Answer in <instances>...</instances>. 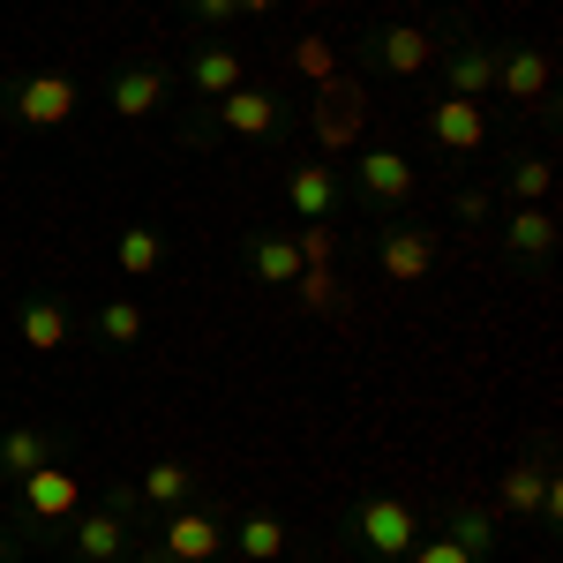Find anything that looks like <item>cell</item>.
Wrapping results in <instances>:
<instances>
[{
    "label": "cell",
    "instance_id": "obj_1",
    "mask_svg": "<svg viewBox=\"0 0 563 563\" xmlns=\"http://www.w3.org/2000/svg\"><path fill=\"white\" fill-rule=\"evenodd\" d=\"M346 533H353V549H361L368 563H398L413 541H421V519H413L406 496H384V488H376V496H361V504L346 511Z\"/></svg>",
    "mask_w": 563,
    "mask_h": 563
},
{
    "label": "cell",
    "instance_id": "obj_2",
    "mask_svg": "<svg viewBox=\"0 0 563 563\" xmlns=\"http://www.w3.org/2000/svg\"><path fill=\"white\" fill-rule=\"evenodd\" d=\"M308 129H316L323 151H339V158H346L353 143H361V129H368V98H361V84H353V76H323Z\"/></svg>",
    "mask_w": 563,
    "mask_h": 563
},
{
    "label": "cell",
    "instance_id": "obj_3",
    "mask_svg": "<svg viewBox=\"0 0 563 563\" xmlns=\"http://www.w3.org/2000/svg\"><path fill=\"white\" fill-rule=\"evenodd\" d=\"M76 106H84V90H76V76H60V68L8 84V113H15L23 129H68V113H76Z\"/></svg>",
    "mask_w": 563,
    "mask_h": 563
},
{
    "label": "cell",
    "instance_id": "obj_4",
    "mask_svg": "<svg viewBox=\"0 0 563 563\" xmlns=\"http://www.w3.org/2000/svg\"><path fill=\"white\" fill-rule=\"evenodd\" d=\"M353 188H361V203L390 225V218L406 211V196H413V158H406V151H361V158H353Z\"/></svg>",
    "mask_w": 563,
    "mask_h": 563
},
{
    "label": "cell",
    "instance_id": "obj_5",
    "mask_svg": "<svg viewBox=\"0 0 563 563\" xmlns=\"http://www.w3.org/2000/svg\"><path fill=\"white\" fill-rule=\"evenodd\" d=\"M496 90H504L511 106L549 113V90H556V60H549V45H496Z\"/></svg>",
    "mask_w": 563,
    "mask_h": 563
},
{
    "label": "cell",
    "instance_id": "obj_6",
    "mask_svg": "<svg viewBox=\"0 0 563 563\" xmlns=\"http://www.w3.org/2000/svg\"><path fill=\"white\" fill-rule=\"evenodd\" d=\"M496 511H504V519H541V526H556V519H563V488L549 481V466H541V459H519V466L504 474V488H496Z\"/></svg>",
    "mask_w": 563,
    "mask_h": 563
},
{
    "label": "cell",
    "instance_id": "obj_7",
    "mask_svg": "<svg viewBox=\"0 0 563 563\" xmlns=\"http://www.w3.org/2000/svg\"><path fill=\"white\" fill-rule=\"evenodd\" d=\"M443 256V241H435V225H384V241H376V271H384L390 286H421Z\"/></svg>",
    "mask_w": 563,
    "mask_h": 563
},
{
    "label": "cell",
    "instance_id": "obj_8",
    "mask_svg": "<svg viewBox=\"0 0 563 563\" xmlns=\"http://www.w3.org/2000/svg\"><path fill=\"white\" fill-rule=\"evenodd\" d=\"M158 549H166L174 563H218V549H225V519L203 511V504H180V511L158 519Z\"/></svg>",
    "mask_w": 563,
    "mask_h": 563
},
{
    "label": "cell",
    "instance_id": "obj_9",
    "mask_svg": "<svg viewBox=\"0 0 563 563\" xmlns=\"http://www.w3.org/2000/svg\"><path fill=\"white\" fill-rule=\"evenodd\" d=\"M166 98H174L166 60H129V68H113V84H106V106H113L121 121H151Z\"/></svg>",
    "mask_w": 563,
    "mask_h": 563
},
{
    "label": "cell",
    "instance_id": "obj_10",
    "mask_svg": "<svg viewBox=\"0 0 563 563\" xmlns=\"http://www.w3.org/2000/svg\"><path fill=\"white\" fill-rule=\"evenodd\" d=\"M211 121H218L225 135H249V143H263V135L286 129V106H278V90L241 84V90H225V98L211 106Z\"/></svg>",
    "mask_w": 563,
    "mask_h": 563
},
{
    "label": "cell",
    "instance_id": "obj_11",
    "mask_svg": "<svg viewBox=\"0 0 563 563\" xmlns=\"http://www.w3.org/2000/svg\"><path fill=\"white\" fill-rule=\"evenodd\" d=\"M23 511H31L38 526H68L76 511H84V474L45 459L38 474H23Z\"/></svg>",
    "mask_w": 563,
    "mask_h": 563
},
{
    "label": "cell",
    "instance_id": "obj_12",
    "mask_svg": "<svg viewBox=\"0 0 563 563\" xmlns=\"http://www.w3.org/2000/svg\"><path fill=\"white\" fill-rule=\"evenodd\" d=\"M68 541H76V563H121L135 549V519H121L113 504H98V511L68 519Z\"/></svg>",
    "mask_w": 563,
    "mask_h": 563
},
{
    "label": "cell",
    "instance_id": "obj_13",
    "mask_svg": "<svg viewBox=\"0 0 563 563\" xmlns=\"http://www.w3.org/2000/svg\"><path fill=\"white\" fill-rule=\"evenodd\" d=\"M429 143L451 151V158H474L481 143H488V106L481 98H443V106H429Z\"/></svg>",
    "mask_w": 563,
    "mask_h": 563
},
{
    "label": "cell",
    "instance_id": "obj_14",
    "mask_svg": "<svg viewBox=\"0 0 563 563\" xmlns=\"http://www.w3.org/2000/svg\"><path fill=\"white\" fill-rule=\"evenodd\" d=\"M435 31H421V23H384L376 38H368V60L384 68V76H421V68H435Z\"/></svg>",
    "mask_w": 563,
    "mask_h": 563
},
{
    "label": "cell",
    "instance_id": "obj_15",
    "mask_svg": "<svg viewBox=\"0 0 563 563\" xmlns=\"http://www.w3.org/2000/svg\"><path fill=\"white\" fill-rule=\"evenodd\" d=\"M286 211L301 225H331V211H339V166H323V158L286 166Z\"/></svg>",
    "mask_w": 563,
    "mask_h": 563
},
{
    "label": "cell",
    "instance_id": "obj_16",
    "mask_svg": "<svg viewBox=\"0 0 563 563\" xmlns=\"http://www.w3.org/2000/svg\"><path fill=\"white\" fill-rule=\"evenodd\" d=\"M435 60H443V84H451V98H496V45L466 38V45H443Z\"/></svg>",
    "mask_w": 563,
    "mask_h": 563
},
{
    "label": "cell",
    "instance_id": "obj_17",
    "mask_svg": "<svg viewBox=\"0 0 563 563\" xmlns=\"http://www.w3.org/2000/svg\"><path fill=\"white\" fill-rule=\"evenodd\" d=\"M249 84V60H241V53H233V45H196V53H188V90H196V98H203V106H218V98H225V90H241Z\"/></svg>",
    "mask_w": 563,
    "mask_h": 563
},
{
    "label": "cell",
    "instance_id": "obj_18",
    "mask_svg": "<svg viewBox=\"0 0 563 563\" xmlns=\"http://www.w3.org/2000/svg\"><path fill=\"white\" fill-rule=\"evenodd\" d=\"M504 256L511 263H549L556 256V218L541 211V203H511V218H504Z\"/></svg>",
    "mask_w": 563,
    "mask_h": 563
},
{
    "label": "cell",
    "instance_id": "obj_19",
    "mask_svg": "<svg viewBox=\"0 0 563 563\" xmlns=\"http://www.w3.org/2000/svg\"><path fill=\"white\" fill-rule=\"evenodd\" d=\"M68 331H76V323H68V308L53 301V294H38V301L15 308V339H23L31 353H60V346H68Z\"/></svg>",
    "mask_w": 563,
    "mask_h": 563
},
{
    "label": "cell",
    "instance_id": "obj_20",
    "mask_svg": "<svg viewBox=\"0 0 563 563\" xmlns=\"http://www.w3.org/2000/svg\"><path fill=\"white\" fill-rule=\"evenodd\" d=\"M474 563H496V533H504V511L496 504H451V526H443Z\"/></svg>",
    "mask_w": 563,
    "mask_h": 563
},
{
    "label": "cell",
    "instance_id": "obj_21",
    "mask_svg": "<svg viewBox=\"0 0 563 563\" xmlns=\"http://www.w3.org/2000/svg\"><path fill=\"white\" fill-rule=\"evenodd\" d=\"M225 541L249 563H278L286 556V519H278V511H241V519L225 526Z\"/></svg>",
    "mask_w": 563,
    "mask_h": 563
},
{
    "label": "cell",
    "instance_id": "obj_22",
    "mask_svg": "<svg viewBox=\"0 0 563 563\" xmlns=\"http://www.w3.org/2000/svg\"><path fill=\"white\" fill-rule=\"evenodd\" d=\"M196 488H203V481H196V466H188V459H158V466L143 474V488H135V496H143L151 511H180V504H196Z\"/></svg>",
    "mask_w": 563,
    "mask_h": 563
},
{
    "label": "cell",
    "instance_id": "obj_23",
    "mask_svg": "<svg viewBox=\"0 0 563 563\" xmlns=\"http://www.w3.org/2000/svg\"><path fill=\"white\" fill-rule=\"evenodd\" d=\"M158 263H166V233L158 225H121L113 233V271L121 278H151Z\"/></svg>",
    "mask_w": 563,
    "mask_h": 563
},
{
    "label": "cell",
    "instance_id": "obj_24",
    "mask_svg": "<svg viewBox=\"0 0 563 563\" xmlns=\"http://www.w3.org/2000/svg\"><path fill=\"white\" fill-rule=\"evenodd\" d=\"M249 271H256L263 286H294V278H301L294 233H256V241H249Z\"/></svg>",
    "mask_w": 563,
    "mask_h": 563
},
{
    "label": "cell",
    "instance_id": "obj_25",
    "mask_svg": "<svg viewBox=\"0 0 563 563\" xmlns=\"http://www.w3.org/2000/svg\"><path fill=\"white\" fill-rule=\"evenodd\" d=\"M45 459H53V435L31 429V421H15V429H0V474H38Z\"/></svg>",
    "mask_w": 563,
    "mask_h": 563
},
{
    "label": "cell",
    "instance_id": "obj_26",
    "mask_svg": "<svg viewBox=\"0 0 563 563\" xmlns=\"http://www.w3.org/2000/svg\"><path fill=\"white\" fill-rule=\"evenodd\" d=\"M98 339L113 353L143 346V301H129V294H121V301H98Z\"/></svg>",
    "mask_w": 563,
    "mask_h": 563
},
{
    "label": "cell",
    "instance_id": "obj_27",
    "mask_svg": "<svg viewBox=\"0 0 563 563\" xmlns=\"http://www.w3.org/2000/svg\"><path fill=\"white\" fill-rule=\"evenodd\" d=\"M549 158H511V174H504V188H511V203H541L549 196Z\"/></svg>",
    "mask_w": 563,
    "mask_h": 563
},
{
    "label": "cell",
    "instance_id": "obj_28",
    "mask_svg": "<svg viewBox=\"0 0 563 563\" xmlns=\"http://www.w3.org/2000/svg\"><path fill=\"white\" fill-rule=\"evenodd\" d=\"M398 563H474V556H466L451 533H421V541H413V549H406Z\"/></svg>",
    "mask_w": 563,
    "mask_h": 563
},
{
    "label": "cell",
    "instance_id": "obj_29",
    "mask_svg": "<svg viewBox=\"0 0 563 563\" xmlns=\"http://www.w3.org/2000/svg\"><path fill=\"white\" fill-rule=\"evenodd\" d=\"M294 286H301V308H316V316H331V308H339V294H331L339 278H331V271H316V263H308Z\"/></svg>",
    "mask_w": 563,
    "mask_h": 563
},
{
    "label": "cell",
    "instance_id": "obj_30",
    "mask_svg": "<svg viewBox=\"0 0 563 563\" xmlns=\"http://www.w3.org/2000/svg\"><path fill=\"white\" fill-rule=\"evenodd\" d=\"M188 15H196L203 31H225V23H241V8H233V0H188Z\"/></svg>",
    "mask_w": 563,
    "mask_h": 563
},
{
    "label": "cell",
    "instance_id": "obj_31",
    "mask_svg": "<svg viewBox=\"0 0 563 563\" xmlns=\"http://www.w3.org/2000/svg\"><path fill=\"white\" fill-rule=\"evenodd\" d=\"M451 211L466 218V225H481V218H488V188H459V196H451Z\"/></svg>",
    "mask_w": 563,
    "mask_h": 563
},
{
    "label": "cell",
    "instance_id": "obj_32",
    "mask_svg": "<svg viewBox=\"0 0 563 563\" xmlns=\"http://www.w3.org/2000/svg\"><path fill=\"white\" fill-rule=\"evenodd\" d=\"M301 68L323 84V76H331V45H323V38H301Z\"/></svg>",
    "mask_w": 563,
    "mask_h": 563
},
{
    "label": "cell",
    "instance_id": "obj_33",
    "mask_svg": "<svg viewBox=\"0 0 563 563\" xmlns=\"http://www.w3.org/2000/svg\"><path fill=\"white\" fill-rule=\"evenodd\" d=\"M106 504H113V511H121V519H143V496H135L129 481H113V488H106Z\"/></svg>",
    "mask_w": 563,
    "mask_h": 563
},
{
    "label": "cell",
    "instance_id": "obj_34",
    "mask_svg": "<svg viewBox=\"0 0 563 563\" xmlns=\"http://www.w3.org/2000/svg\"><path fill=\"white\" fill-rule=\"evenodd\" d=\"M121 563H174V556H166V549L151 541V549H129V556H121Z\"/></svg>",
    "mask_w": 563,
    "mask_h": 563
},
{
    "label": "cell",
    "instance_id": "obj_35",
    "mask_svg": "<svg viewBox=\"0 0 563 563\" xmlns=\"http://www.w3.org/2000/svg\"><path fill=\"white\" fill-rule=\"evenodd\" d=\"M233 8H241V15H271L278 0H233Z\"/></svg>",
    "mask_w": 563,
    "mask_h": 563
},
{
    "label": "cell",
    "instance_id": "obj_36",
    "mask_svg": "<svg viewBox=\"0 0 563 563\" xmlns=\"http://www.w3.org/2000/svg\"><path fill=\"white\" fill-rule=\"evenodd\" d=\"M0 563H15V541H8V526H0Z\"/></svg>",
    "mask_w": 563,
    "mask_h": 563
}]
</instances>
